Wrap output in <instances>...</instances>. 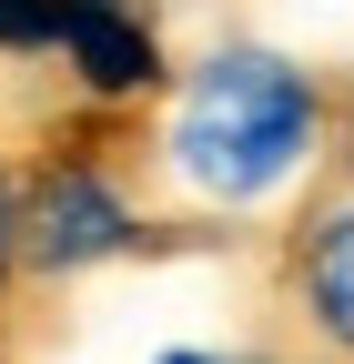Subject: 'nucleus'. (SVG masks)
Returning a JSON list of instances; mask_svg holds the SVG:
<instances>
[{
  "label": "nucleus",
  "mask_w": 354,
  "mask_h": 364,
  "mask_svg": "<svg viewBox=\"0 0 354 364\" xmlns=\"http://www.w3.org/2000/svg\"><path fill=\"white\" fill-rule=\"evenodd\" d=\"M354 162V71L223 31L183 61L142 122V182L162 223H294Z\"/></svg>",
  "instance_id": "1"
},
{
  "label": "nucleus",
  "mask_w": 354,
  "mask_h": 364,
  "mask_svg": "<svg viewBox=\"0 0 354 364\" xmlns=\"http://www.w3.org/2000/svg\"><path fill=\"white\" fill-rule=\"evenodd\" d=\"M51 71H61V91L81 112H112V122H152L172 102V81H183L152 0H81L61 51H51Z\"/></svg>",
  "instance_id": "3"
},
{
  "label": "nucleus",
  "mask_w": 354,
  "mask_h": 364,
  "mask_svg": "<svg viewBox=\"0 0 354 364\" xmlns=\"http://www.w3.org/2000/svg\"><path fill=\"white\" fill-rule=\"evenodd\" d=\"M0 364H11V304H0Z\"/></svg>",
  "instance_id": "7"
},
{
  "label": "nucleus",
  "mask_w": 354,
  "mask_h": 364,
  "mask_svg": "<svg viewBox=\"0 0 354 364\" xmlns=\"http://www.w3.org/2000/svg\"><path fill=\"white\" fill-rule=\"evenodd\" d=\"M0 304H21V162L0 152Z\"/></svg>",
  "instance_id": "5"
},
{
  "label": "nucleus",
  "mask_w": 354,
  "mask_h": 364,
  "mask_svg": "<svg viewBox=\"0 0 354 364\" xmlns=\"http://www.w3.org/2000/svg\"><path fill=\"white\" fill-rule=\"evenodd\" d=\"M344 172H354V162H344Z\"/></svg>",
  "instance_id": "9"
},
{
  "label": "nucleus",
  "mask_w": 354,
  "mask_h": 364,
  "mask_svg": "<svg viewBox=\"0 0 354 364\" xmlns=\"http://www.w3.org/2000/svg\"><path fill=\"white\" fill-rule=\"evenodd\" d=\"M152 364H284V354H274V344L253 334V344H162Z\"/></svg>",
  "instance_id": "6"
},
{
  "label": "nucleus",
  "mask_w": 354,
  "mask_h": 364,
  "mask_svg": "<svg viewBox=\"0 0 354 364\" xmlns=\"http://www.w3.org/2000/svg\"><path fill=\"white\" fill-rule=\"evenodd\" d=\"M71 0H0V71H51Z\"/></svg>",
  "instance_id": "4"
},
{
  "label": "nucleus",
  "mask_w": 354,
  "mask_h": 364,
  "mask_svg": "<svg viewBox=\"0 0 354 364\" xmlns=\"http://www.w3.org/2000/svg\"><path fill=\"white\" fill-rule=\"evenodd\" d=\"M71 11H81V0H71Z\"/></svg>",
  "instance_id": "8"
},
{
  "label": "nucleus",
  "mask_w": 354,
  "mask_h": 364,
  "mask_svg": "<svg viewBox=\"0 0 354 364\" xmlns=\"http://www.w3.org/2000/svg\"><path fill=\"white\" fill-rule=\"evenodd\" d=\"M284 364H354V172H334L274 243V324Z\"/></svg>",
  "instance_id": "2"
}]
</instances>
